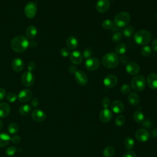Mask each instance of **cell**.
<instances>
[{
  "instance_id": "1",
  "label": "cell",
  "mask_w": 157,
  "mask_h": 157,
  "mask_svg": "<svg viewBox=\"0 0 157 157\" xmlns=\"http://www.w3.org/2000/svg\"><path fill=\"white\" fill-rule=\"evenodd\" d=\"M28 39L21 35L17 36L11 41V47L12 50L18 53L25 52L29 47Z\"/></svg>"
},
{
  "instance_id": "2",
  "label": "cell",
  "mask_w": 157,
  "mask_h": 157,
  "mask_svg": "<svg viewBox=\"0 0 157 157\" xmlns=\"http://www.w3.org/2000/svg\"><path fill=\"white\" fill-rule=\"evenodd\" d=\"M101 62L102 65L106 68H114L118 66L120 62L119 56L116 53H107L103 56Z\"/></svg>"
},
{
  "instance_id": "3",
  "label": "cell",
  "mask_w": 157,
  "mask_h": 157,
  "mask_svg": "<svg viewBox=\"0 0 157 157\" xmlns=\"http://www.w3.org/2000/svg\"><path fill=\"white\" fill-rule=\"evenodd\" d=\"M134 39L136 43L138 45H145L150 42L151 39V34L147 30H139L134 34Z\"/></svg>"
},
{
  "instance_id": "4",
  "label": "cell",
  "mask_w": 157,
  "mask_h": 157,
  "mask_svg": "<svg viewBox=\"0 0 157 157\" xmlns=\"http://www.w3.org/2000/svg\"><path fill=\"white\" fill-rule=\"evenodd\" d=\"M131 16L127 12H120L118 13L113 20V24L118 28L126 27L129 23Z\"/></svg>"
},
{
  "instance_id": "5",
  "label": "cell",
  "mask_w": 157,
  "mask_h": 157,
  "mask_svg": "<svg viewBox=\"0 0 157 157\" xmlns=\"http://www.w3.org/2000/svg\"><path fill=\"white\" fill-rule=\"evenodd\" d=\"M132 88L136 91H141L145 87V79L142 75H135L131 82Z\"/></svg>"
},
{
  "instance_id": "6",
  "label": "cell",
  "mask_w": 157,
  "mask_h": 157,
  "mask_svg": "<svg viewBox=\"0 0 157 157\" xmlns=\"http://www.w3.org/2000/svg\"><path fill=\"white\" fill-rule=\"evenodd\" d=\"M37 6L33 2H29L25 7V13L28 18H33L37 13Z\"/></svg>"
},
{
  "instance_id": "7",
  "label": "cell",
  "mask_w": 157,
  "mask_h": 157,
  "mask_svg": "<svg viewBox=\"0 0 157 157\" xmlns=\"http://www.w3.org/2000/svg\"><path fill=\"white\" fill-rule=\"evenodd\" d=\"M22 83L26 86H31L34 83V76L30 71L25 72L21 76Z\"/></svg>"
},
{
  "instance_id": "8",
  "label": "cell",
  "mask_w": 157,
  "mask_h": 157,
  "mask_svg": "<svg viewBox=\"0 0 157 157\" xmlns=\"http://www.w3.org/2000/svg\"><path fill=\"white\" fill-rule=\"evenodd\" d=\"M100 65L99 60L96 58H90L86 60L85 62V66L86 69L90 71H94L96 70Z\"/></svg>"
},
{
  "instance_id": "9",
  "label": "cell",
  "mask_w": 157,
  "mask_h": 157,
  "mask_svg": "<svg viewBox=\"0 0 157 157\" xmlns=\"http://www.w3.org/2000/svg\"><path fill=\"white\" fill-rule=\"evenodd\" d=\"M75 79L76 82L82 86H84L87 84L88 78L86 74L82 71L77 70V71L74 74Z\"/></svg>"
},
{
  "instance_id": "10",
  "label": "cell",
  "mask_w": 157,
  "mask_h": 157,
  "mask_svg": "<svg viewBox=\"0 0 157 157\" xmlns=\"http://www.w3.org/2000/svg\"><path fill=\"white\" fill-rule=\"evenodd\" d=\"M136 139L140 142H145L150 138L148 131L145 129H139L135 133Z\"/></svg>"
},
{
  "instance_id": "11",
  "label": "cell",
  "mask_w": 157,
  "mask_h": 157,
  "mask_svg": "<svg viewBox=\"0 0 157 157\" xmlns=\"http://www.w3.org/2000/svg\"><path fill=\"white\" fill-rule=\"evenodd\" d=\"M125 69L129 75H136L140 71V67L137 63L131 61L126 64Z\"/></svg>"
},
{
  "instance_id": "12",
  "label": "cell",
  "mask_w": 157,
  "mask_h": 157,
  "mask_svg": "<svg viewBox=\"0 0 157 157\" xmlns=\"http://www.w3.org/2000/svg\"><path fill=\"white\" fill-rule=\"evenodd\" d=\"M32 96H33V93L30 90L23 89L19 92L17 97L18 100L20 102H26L31 99V98H32Z\"/></svg>"
},
{
  "instance_id": "13",
  "label": "cell",
  "mask_w": 157,
  "mask_h": 157,
  "mask_svg": "<svg viewBox=\"0 0 157 157\" xmlns=\"http://www.w3.org/2000/svg\"><path fill=\"white\" fill-rule=\"evenodd\" d=\"M110 6L109 0H98L96 4V9L98 12L100 13H104L107 12Z\"/></svg>"
},
{
  "instance_id": "14",
  "label": "cell",
  "mask_w": 157,
  "mask_h": 157,
  "mask_svg": "<svg viewBox=\"0 0 157 157\" xmlns=\"http://www.w3.org/2000/svg\"><path fill=\"white\" fill-rule=\"evenodd\" d=\"M113 117V114L112 113V111L107 109H103L101 110L99 113V119L103 123H107L112 119Z\"/></svg>"
},
{
  "instance_id": "15",
  "label": "cell",
  "mask_w": 157,
  "mask_h": 157,
  "mask_svg": "<svg viewBox=\"0 0 157 157\" xmlns=\"http://www.w3.org/2000/svg\"><path fill=\"white\" fill-rule=\"evenodd\" d=\"M83 59L82 53L78 50H74L69 55V59L73 64H79L81 63Z\"/></svg>"
},
{
  "instance_id": "16",
  "label": "cell",
  "mask_w": 157,
  "mask_h": 157,
  "mask_svg": "<svg viewBox=\"0 0 157 157\" xmlns=\"http://www.w3.org/2000/svg\"><path fill=\"white\" fill-rule=\"evenodd\" d=\"M117 81H118L117 77L115 75L110 74L107 75L104 78L103 80V83L104 86H105L106 87L113 88L117 85Z\"/></svg>"
},
{
  "instance_id": "17",
  "label": "cell",
  "mask_w": 157,
  "mask_h": 157,
  "mask_svg": "<svg viewBox=\"0 0 157 157\" xmlns=\"http://www.w3.org/2000/svg\"><path fill=\"white\" fill-rule=\"evenodd\" d=\"M31 117L34 121L37 122H40L45 119L46 115L43 110L36 109L33 111L31 113Z\"/></svg>"
},
{
  "instance_id": "18",
  "label": "cell",
  "mask_w": 157,
  "mask_h": 157,
  "mask_svg": "<svg viewBox=\"0 0 157 157\" xmlns=\"http://www.w3.org/2000/svg\"><path fill=\"white\" fill-rule=\"evenodd\" d=\"M147 83L149 88L152 90L157 89V74L151 73L147 77Z\"/></svg>"
},
{
  "instance_id": "19",
  "label": "cell",
  "mask_w": 157,
  "mask_h": 157,
  "mask_svg": "<svg viewBox=\"0 0 157 157\" xmlns=\"http://www.w3.org/2000/svg\"><path fill=\"white\" fill-rule=\"evenodd\" d=\"M110 108L114 113H120L124 110V104L121 101L115 100L110 104Z\"/></svg>"
},
{
  "instance_id": "20",
  "label": "cell",
  "mask_w": 157,
  "mask_h": 157,
  "mask_svg": "<svg viewBox=\"0 0 157 157\" xmlns=\"http://www.w3.org/2000/svg\"><path fill=\"white\" fill-rule=\"evenodd\" d=\"M23 67L24 63L21 59L17 58L13 59L12 62V68L14 71L17 72H21L23 70Z\"/></svg>"
},
{
  "instance_id": "21",
  "label": "cell",
  "mask_w": 157,
  "mask_h": 157,
  "mask_svg": "<svg viewBox=\"0 0 157 157\" xmlns=\"http://www.w3.org/2000/svg\"><path fill=\"white\" fill-rule=\"evenodd\" d=\"M10 112V107L7 103H0V118L6 117Z\"/></svg>"
},
{
  "instance_id": "22",
  "label": "cell",
  "mask_w": 157,
  "mask_h": 157,
  "mask_svg": "<svg viewBox=\"0 0 157 157\" xmlns=\"http://www.w3.org/2000/svg\"><path fill=\"white\" fill-rule=\"evenodd\" d=\"M66 45L70 50H74L78 46V40L74 36H69L66 40Z\"/></svg>"
},
{
  "instance_id": "23",
  "label": "cell",
  "mask_w": 157,
  "mask_h": 157,
  "mask_svg": "<svg viewBox=\"0 0 157 157\" xmlns=\"http://www.w3.org/2000/svg\"><path fill=\"white\" fill-rule=\"evenodd\" d=\"M11 139L9 134L6 132L0 133V147H4L9 144Z\"/></svg>"
},
{
  "instance_id": "24",
  "label": "cell",
  "mask_w": 157,
  "mask_h": 157,
  "mask_svg": "<svg viewBox=\"0 0 157 157\" xmlns=\"http://www.w3.org/2000/svg\"><path fill=\"white\" fill-rule=\"evenodd\" d=\"M128 102L132 105H137L140 101V98L139 95L134 92L130 93L128 95Z\"/></svg>"
},
{
  "instance_id": "25",
  "label": "cell",
  "mask_w": 157,
  "mask_h": 157,
  "mask_svg": "<svg viewBox=\"0 0 157 157\" xmlns=\"http://www.w3.org/2000/svg\"><path fill=\"white\" fill-rule=\"evenodd\" d=\"M37 33V30L36 26H29L26 29V36L29 39H33L34 38Z\"/></svg>"
},
{
  "instance_id": "26",
  "label": "cell",
  "mask_w": 157,
  "mask_h": 157,
  "mask_svg": "<svg viewBox=\"0 0 157 157\" xmlns=\"http://www.w3.org/2000/svg\"><path fill=\"white\" fill-rule=\"evenodd\" d=\"M133 118L136 122L142 123L145 120V115L141 111L137 110L133 114Z\"/></svg>"
},
{
  "instance_id": "27",
  "label": "cell",
  "mask_w": 157,
  "mask_h": 157,
  "mask_svg": "<svg viewBox=\"0 0 157 157\" xmlns=\"http://www.w3.org/2000/svg\"><path fill=\"white\" fill-rule=\"evenodd\" d=\"M127 50V47L125 44L121 42L117 44L115 46V50L117 54H120V55H123L124 53H126Z\"/></svg>"
},
{
  "instance_id": "28",
  "label": "cell",
  "mask_w": 157,
  "mask_h": 157,
  "mask_svg": "<svg viewBox=\"0 0 157 157\" xmlns=\"http://www.w3.org/2000/svg\"><path fill=\"white\" fill-rule=\"evenodd\" d=\"M31 106L29 104L21 105L19 108V113L22 115H27L31 111Z\"/></svg>"
},
{
  "instance_id": "29",
  "label": "cell",
  "mask_w": 157,
  "mask_h": 157,
  "mask_svg": "<svg viewBox=\"0 0 157 157\" xmlns=\"http://www.w3.org/2000/svg\"><path fill=\"white\" fill-rule=\"evenodd\" d=\"M134 140L131 137H127L124 140V145L126 149L127 150H131L134 147Z\"/></svg>"
},
{
  "instance_id": "30",
  "label": "cell",
  "mask_w": 157,
  "mask_h": 157,
  "mask_svg": "<svg viewBox=\"0 0 157 157\" xmlns=\"http://www.w3.org/2000/svg\"><path fill=\"white\" fill-rule=\"evenodd\" d=\"M115 148L112 146H107L103 150V156L104 157H112L115 154Z\"/></svg>"
},
{
  "instance_id": "31",
  "label": "cell",
  "mask_w": 157,
  "mask_h": 157,
  "mask_svg": "<svg viewBox=\"0 0 157 157\" xmlns=\"http://www.w3.org/2000/svg\"><path fill=\"white\" fill-rule=\"evenodd\" d=\"M7 129H8V132L9 134H15L18 132L19 128L17 123L12 122L9 124Z\"/></svg>"
},
{
  "instance_id": "32",
  "label": "cell",
  "mask_w": 157,
  "mask_h": 157,
  "mask_svg": "<svg viewBox=\"0 0 157 157\" xmlns=\"http://www.w3.org/2000/svg\"><path fill=\"white\" fill-rule=\"evenodd\" d=\"M134 32V28L131 26H128L124 28V29L123 31V34L126 37H129L133 34Z\"/></svg>"
},
{
  "instance_id": "33",
  "label": "cell",
  "mask_w": 157,
  "mask_h": 157,
  "mask_svg": "<svg viewBox=\"0 0 157 157\" xmlns=\"http://www.w3.org/2000/svg\"><path fill=\"white\" fill-rule=\"evenodd\" d=\"M140 53L144 56H148L151 53V48L148 45H144L140 49Z\"/></svg>"
},
{
  "instance_id": "34",
  "label": "cell",
  "mask_w": 157,
  "mask_h": 157,
  "mask_svg": "<svg viewBox=\"0 0 157 157\" xmlns=\"http://www.w3.org/2000/svg\"><path fill=\"white\" fill-rule=\"evenodd\" d=\"M113 22L109 19L104 20L102 23V27L105 29H110L113 27Z\"/></svg>"
},
{
  "instance_id": "35",
  "label": "cell",
  "mask_w": 157,
  "mask_h": 157,
  "mask_svg": "<svg viewBox=\"0 0 157 157\" xmlns=\"http://www.w3.org/2000/svg\"><path fill=\"white\" fill-rule=\"evenodd\" d=\"M122 37H123V35L121 33H119V32L115 33L112 36V40L115 43L118 42L121 40Z\"/></svg>"
},
{
  "instance_id": "36",
  "label": "cell",
  "mask_w": 157,
  "mask_h": 157,
  "mask_svg": "<svg viewBox=\"0 0 157 157\" xmlns=\"http://www.w3.org/2000/svg\"><path fill=\"white\" fill-rule=\"evenodd\" d=\"M125 122V118L123 115H118L117 117V118L115 120V123L117 126H121L123 125Z\"/></svg>"
},
{
  "instance_id": "37",
  "label": "cell",
  "mask_w": 157,
  "mask_h": 157,
  "mask_svg": "<svg viewBox=\"0 0 157 157\" xmlns=\"http://www.w3.org/2000/svg\"><path fill=\"white\" fill-rule=\"evenodd\" d=\"M93 52L92 49L86 48L85 50H84V51L83 52V54H82V56H83V58H84L85 59H88V58H91V56L93 55Z\"/></svg>"
},
{
  "instance_id": "38",
  "label": "cell",
  "mask_w": 157,
  "mask_h": 157,
  "mask_svg": "<svg viewBox=\"0 0 157 157\" xmlns=\"http://www.w3.org/2000/svg\"><path fill=\"white\" fill-rule=\"evenodd\" d=\"M18 98L17 95L14 93H9L6 96V99L9 102H14Z\"/></svg>"
},
{
  "instance_id": "39",
  "label": "cell",
  "mask_w": 157,
  "mask_h": 157,
  "mask_svg": "<svg viewBox=\"0 0 157 157\" xmlns=\"http://www.w3.org/2000/svg\"><path fill=\"white\" fill-rule=\"evenodd\" d=\"M17 152V148L15 147H13V146H11V147H9L7 148L6 151V153L7 156H13L15 153Z\"/></svg>"
},
{
  "instance_id": "40",
  "label": "cell",
  "mask_w": 157,
  "mask_h": 157,
  "mask_svg": "<svg viewBox=\"0 0 157 157\" xmlns=\"http://www.w3.org/2000/svg\"><path fill=\"white\" fill-rule=\"evenodd\" d=\"M131 88L128 84H123L120 88V91L123 94H128L131 91Z\"/></svg>"
},
{
  "instance_id": "41",
  "label": "cell",
  "mask_w": 157,
  "mask_h": 157,
  "mask_svg": "<svg viewBox=\"0 0 157 157\" xmlns=\"http://www.w3.org/2000/svg\"><path fill=\"white\" fill-rule=\"evenodd\" d=\"M101 104L104 109H107L110 105V101L108 98L104 97L101 101Z\"/></svg>"
},
{
  "instance_id": "42",
  "label": "cell",
  "mask_w": 157,
  "mask_h": 157,
  "mask_svg": "<svg viewBox=\"0 0 157 157\" xmlns=\"http://www.w3.org/2000/svg\"><path fill=\"white\" fill-rule=\"evenodd\" d=\"M60 53L61 55L63 57H67V56H69L71 54V52H70V50L69 48H63L61 49L60 50Z\"/></svg>"
},
{
  "instance_id": "43",
  "label": "cell",
  "mask_w": 157,
  "mask_h": 157,
  "mask_svg": "<svg viewBox=\"0 0 157 157\" xmlns=\"http://www.w3.org/2000/svg\"><path fill=\"white\" fill-rule=\"evenodd\" d=\"M10 140L12 141V143L15 144H19V143L20 142V141H21V138H20V136H17V135H15V136H13L11 138Z\"/></svg>"
},
{
  "instance_id": "44",
  "label": "cell",
  "mask_w": 157,
  "mask_h": 157,
  "mask_svg": "<svg viewBox=\"0 0 157 157\" xmlns=\"http://www.w3.org/2000/svg\"><path fill=\"white\" fill-rule=\"evenodd\" d=\"M119 61L123 64H128L129 63V58L126 55H122L120 58H119Z\"/></svg>"
},
{
  "instance_id": "45",
  "label": "cell",
  "mask_w": 157,
  "mask_h": 157,
  "mask_svg": "<svg viewBox=\"0 0 157 157\" xmlns=\"http://www.w3.org/2000/svg\"><path fill=\"white\" fill-rule=\"evenodd\" d=\"M36 64L35 63H34L33 61L29 63V64L28 65V71L31 72L32 71L36 69Z\"/></svg>"
},
{
  "instance_id": "46",
  "label": "cell",
  "mask_w": 157,
  "mask_h": 157,
  "mask_svg": "<svg viewBox=\"0 0 157 157\" xmlns=\"http://www.w3.org/2000/svg\"><path fill=\"white\" fill-rule=\"evenodd\" d=\"M122 157H136V153L132 151H128L126 152Z\"/></svg>"
},
{
  "instance_id": "47",
  "label": "cell",
  "mask_w": 157,
  "mask_h": 157,
  "mask_svg": "<svg viewBox=\"0 0 157 157\" xmlns=\"http://www.w3.org/2000/svg\"><path fill=\"white\" fill-rule=\"evenodd\" d=\"M6 96V91L4 88H0V101L3 100Z\"/></svg>"
},
{
  "instance_id": "48",
  "label": "cell",
  "mask_w": 157,
  "mask_h": 157,
  "mask_svg": "<svg viewBox=\"0 0 157 157\" xmlns=\"http://www.w3.org/2000/svg\"><path fill=\"white\" fill-rule=\"evenodd\" d=\"M77 67L73 65H71L68 67V71L71 74H75V72L77 71Z\"/></svg>"
},
{
  "instance_id": "49",
  "label": "cell",
  "mask_w": 157,
  "mask_h": 157,
  "mask_svg": "<svg viewBox=\"0 0 157 157\" xmlns=\"http://www.w3.org/2000/svg\"><path fill=\"white\" fill-rule=\"evenodd\" d=\"M39 99L37 98H33V100L31 101V105H33V107H37L39 105Z\"/></svg>"
},
{
  "instance_id": "50",
  "label": "cell",
  "mask_w": 157,
  "mask_h": 157,
  "mask_svg": "<svg viewBox=\"0 0 157 157\" xmlns=\"http://www.w3.org/2000/svg\"><path fill=\"white\" fill-rule=\"evenodd\" d=\"M151 47H152V49L157 52V38H156L155 39L153 40L152 44H151Z\"/></svg>"
},
{
  "instance_id": "51",
  "label": "cell",
  "mask_w": 157,
  "mask_h": 157,
  "mask_svg": "<svg viewBox=\"0 0 157 157\" xmlns=\"http://www.w3.org/2000/svg\"><path fill=\"white\" fill-rule=\"evenodd\" d=\"M37 45V44L35 41H31L29 43V46L31 47H35Z\"/></svg>"
},
{
  "instance_id": "52",
  "label": "cell",
  "mask_w": 157,
  "mask_h": 157,
  "mask_svg": "<svg viewBox=\"0 0 157 157\" xmlns=\"http://www.w3.org/2000/svg\"><path fill=\"white\" fill-rule=\"evenodd\" d=\"M2 127H3V123H2V120L0 119V131L2 129Z\"/></svg>"
}]
</instances>
